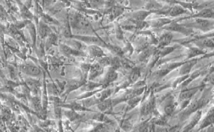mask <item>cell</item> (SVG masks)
<instances>
[{"label": "cell", "instance_id": "cell-4", "mask_svg": "<svg viewBox=\"0 0 214 132\" xmlns=\"http://www.w3.org/2000/svg\"><path fill=\"white\" fill-rule=\"evenodd\" d=\"M90 76L89 79L92 80L95 77L100 76L103 72V67L99 64H94L91 66L90 70Z\"/></svg>", "mask_w": 214, "mask_h": 132}, {"label": "cell", "instance_id": "cell-15", "mask_svg": "<svg viewBox=\"0 0 214 132\" xmlns=\"http://www.w3.org/2000/svg\"><path fill=\"white\" fill-rule=\"evenodd\" d=\"M149 14L150 12L148 11H140L136 12L133 15V17L135 20L139 21H142L145 20Z\"/></svg>", "mask_w": 214, "mask_h": 132}, {"label": "cell", "instance_id": "cell-12", "mask_svg": "<svg viewBox=\"0 0 214 132\" xmlns=\"http://www.w3.org/2000/svg\"><path fill=\"white\" fill-rule=\"evenodd\" d=\"M210 26V23L207 20L198 19L196 20L194 23V26H195V27L201 29H206L209 27Z\"/></svg>", "mask_w": 214, "mask_h": 132}, {"label": "cell", "instance_id": "cell-16", "mask_svg": "<svg viewBox=\"0 0 214 132\" xmlns=\"http://www.w3.org/2000/svg\"><path fill=\"white\" fill-rule=\"evenodd\" d=\"M213 15V12L211 9H205L201 11L197 14L196 17L201 18H209Z\"/></svg>", "mask_w": 214, "mask_h": 132}, {"label": "cell", "instance_id": "cell-31", "mask_svg": "<svg viewBox=\"0 0 214 132\" xmlns=\"http://www.w3.org/2000/svg\"><path fill=\"white\" fill-rule=\"evenodd\" d=\"M175 109V106L173 104H170L167 105L165 108V112L167 115H170L173 112L174 110Z\"/></svg>", "mask_w": 214, "mask_h": 132}, {"label": "cell", "instance_id": "cell-19", "mask_svg": "<svg viewBox=\"0 0 214 132\" xmlns=\"http://www.w3.org/2000/svg\"><path fill=\"white\" fill-rule=\"evenodd\" d=\"M83 82H78V81H71V82H70L69 84L68 85V91H71L72 90L79 88V87H81L83 85Z\"/></svg>", "mask_w": 214, "mask_h": 132}, {"label": "cell", "instance_id": "cell-27", "mask_svg": "<svg viewBox=\"0 0 214 132\" xmlns=\"http://www.w3.org/2000/svg\"><path fill=\"white\" fill-rule=\"evenodd\" d=\"M198 44L201 46H203L204 47H213V41L212 40L209 39H204L198 41Z\"/></svg>", "mask_w": 214, "mask_h": 132}, {"label": "cell", "instance_id": "cell-9", "mask_svg": "<svg viewBox=\"0 0 214 132\" xmlns=\"http://www.w3.org/2000/svg\"><path fill=\"white\" fill-rule=\"evenodd\" d=\"M26 85L29 89L33 93H36L38 90L40 86L39 82L38 81L33 79H29L26 82Z\"/></svg>", "mask_w": 214, "mask_h": 132}, {"label": "cell", "instance_id": "cell-13", "mask_svg": "<svg viewBox=\"0 0 214 132\" xmlns=\"http://www.w3.org/2000/svg\"><path fill=\"white\" fill-rule=\"evenodd\" d=\"M172 38H173V35L172 34H165L164 35H162L161 37L160 38V41H159L160 45L161 46L168 45L171 42Z\"/></svg>", "mask_w": 214, "mask_h": 132}, {"label": "cell", "instance_id": "cell-26", "mask_svg": "<svg viewBox=\"0 0 214 132\" xmlns=\"http://www.w3.org/2000/svg\"><path fill=\"white\" fill-rule=\"evenodd\" d=\"M161 6L156 2H152L148 5L147 9L149 11H157L160 9Z\"/></svg>", "mask_w": 214, "mask_h": 132}, {"label": "cell", "instance_id": "cell-17", "mask_svg": "<svg viewBox=\"0 0 214 132\" xmlns=\"http://www.w3.org/2000/svg\"><path fill=\"white\" fill-rule=\"evenodd\" d=\"M111 104V102L107 100H102L99 102L98 108L101 111H105L108 109Z\"/></svg>", "mask_w": 214, "mask_h": 132}, {"label": "cell", "instance_id": "cell-14", "mask_svg": "<svg viewBox=\"0 0 214 132\" xmlns=\"http://www.w3.org/2000/svg\"><path fill=\"white\" fill-rule=\"evenodd\" d=\"M170 20L166 18H160L151 21V25L154 27H161L171 23Z\"/></svg>", "mask_w": 214, "mask_h": 132}, {"label": "cell", "instance_id": "cell-33", "mask_svg": "<svg viewBox=\"0 0 214 132\" xmlns=\"http://www.w3.org/2000/svg\"><path fill=\"white\" fill-rule=\"evenodd\" d=\"M140 76V71L138 69H136L132 72L131 75V79L132 82H134L139 78Z\"/></svg>", "mask_w": 214, "mask_h": 132}, {"label": "cell", "instance_id": "cell-36", "mask_svg": "<svg viewBox=\"0 0 214 132\" xmlns=\"http://www.w3.org/2000/svg\"><path fill=\"white\" fill-rule=\"evenodd\" d=\"M110 94V91L109 90H106V91H103V93L101 94V97H100L101 101H102V100H105L106 98L108 97Z\"/></svg>", "mask_w": 214, "mask_h": 132}, {"label": "cell", "instance_id": "cell-2", "mask_svg": "<svg viewBox=\"0 0 214 132\" xmlns=\"http://www.w3.org/2000/svg\"><path fill=\"white\" fill-rule=\"evenodd\" d=\"M20 70L24 74L31 77H37L41 74V70L38 67L31 64H23L21 66Z\"/></svg>", "mask_w": 214, "mask_h": 132}, {"label": "cell", "instance_id": "cell-24", "mask_svg": "<svg viewBox=\"0 0 214 132\" xmlns=\"http://www.w3.org/2000/svg\"><path fill=\"white\" fill-rule=\"evenodd\" d=\"M192 66H193V64L192 62L187 63L186 64H184L181 69V74H187V73H189L190 71Z\"/></svg>", "mask_w": 214, "mask_h": 132}, {"label": "cell", "instance_id": "cell-1", "mask_svg": "<svg viewBox=\"0 0 214 132\" xmlns=\"http://www.w3.org/2000/svg\"><path fill=\"white\" fill-rule=\"evenodd\" d=\"M71 26L78 29L87 31L91 29V26L87 19L80 14H76L71 18Z\"/></svg>", "mask_w": 214, "mask_h": 132}, {"label": "cell", "instance_id": "cell-11", "mask_svg": "<svg viewBox=\"0 0 214 132\" xmlns=\"http://www.w3.org/2000/svg\"><path fill=\"white\" fill-rule=\"evenodd\" d=\"M184 12H185V10L184 8H182L181 6L176 5L171 9L169 11V15L171 16L175 17V16L181 15Z\"/></svg>", "mask_w": 214, "mask_h": 132}, {"label": "cell", "instance_id": "cell-5", "mask_svg": "<svg viewBox=\"0 0 214 132\" xmlns=\"http://www.w3.org/2000/svg\"><path fill=\"white\" fill-rule=\"evenodd\" d=\"M89 52L90 55L96 58H101L105 56L104 52L100 46L96 45H92L88 48Z\"/></svg>", "mask_w": 214, "mask_h": 132}, {"label": "cell", "instance_id": "cell-20", "mask_svg": "<svg viewBox=\"0 0 214 132\" xmlns=\"http://www.w3.org/2000/svg\"><path fill=\"white\" fill-rule=\"evenodd\" d=\"M213 113H214L213 110L212 109L211 111H210V114H209L205 120H204V121L203 122V123L201 125V127H204L208 126V125L211 124V123H213V120H214Z\"/></svg>", "mask_w": 214, "mask_h": 132}, {"label": "cell", "instance_id": "cell-22", "mask_svg": "<svg viewBox=\"0 0 214 132\" xmlns=\"http://www.w3.org/2000/svg\"><path fill=\"white\" fill-rule=\"evenodd\" d=\"M194 93L195 90H189L183 91L180 95V98L182 100H187V99L192 97Z\"/></svg>", "mask_w": 214, "mask_h": 132}, {"label": "cell", "instance_id": "cell-6", "mask_svg": "<svg viewBox=\"0 0 214 132\" xmlns=\"http://www.w3.org/2000/svg\"><path fill=\"white\" fill-rule=\"evenodd\" d=\"M164 28L168 31H177L182 33L187 32V29L185 28L184 26L178 24L176 23H169L167 24V26L165 27Z\"/></svg>", "mask_w": 214, "mask_h": 132}, {"label": "cell", "instance_id": "cell-28", "mask_svg": "<svg viewBox=\"0 0 214 132\" xmlns=\"http://www.w3.org/2000/svg\"><path fill=\"white\" fill-rule=\"evenodd\" d=\"M98 99H97L95 98H89L86 99L84 102H83V105L84 106L90 107L92 106L93 105L95 104V103H97V102H98Z\"/></svg>", "mask_w": 214, "mask_h": 132}, {"label": "cell", "instance_id": "cell-23", "mask_svg": "<svg viewBox=\"0 0 214 132\" xmlns=\"http://www.w3.org/2000/svg\"><path fill=\"white\" fill-rule=\"evenodd\" d=\"M21 12L22 15L25 18L31 19L33 17L32 14L31 13L30 11H29L28 8L24 5H22L21 6Z\"/></svg>", "mask_w": 214, "mask_h": 132}, {"label": "cell", "instance_id": "cell-10", "mask_svg": "<svg viewBox=\"0 0 214 132\" xmlns=\"http://www.w3.org/2000/svg\"><path fill=\"white\" fill-rule=\"evenodd\" d=\"M118 74L115 71V70L111 68L109 70L107 74H106L105 77V82L106 84H109L110 82H113L115 81L117 78Z\"/></svg>", "mask_w": 214, "mask_h": 132}, {"label": "cell", "instance_id": "cell-34", "mask_svg": "<svg viewBox=\"0 0 214 132\" xmlns=\"http://www.w3.org/2000/svg\"><path fill=\"white\" fill-rule=\"evenodd\" d=\"M107 130V126L106 125L100 124L97 126L94 129V131L96 132H103V131H106Z\"/></svg>", "mask_w": 214, "mask_h": 132}, {"label": "cell", "instance_id": "cell-7", "mask_svg": "<svg viewBox=\"0 0 214 132\" xmlns=\"http://www.w3.org/2000/svg\"><path fill=\"white\" fill-rule=\"evenodd\" d=\"M50 28L44 22L41 21L39 23V26L38 27V31L39 34L41 38H45L46 37L48 36L51 32Z\"/></svg>", "mask_w": 214, "mask_h": 132}, {"label": "cell", "instance_id": "cell-21", "mask_svg": "<svg viewBox=\"0 0 214 132\" xmlns=\"http://www.w3.org/2000/svg\"><path fill=\"white\" fill-rule=\"evenodd\" d=\"M112 60L110 58L106 57H103L100 58L99 60V64L102 67H106L108 66L111 65Z\"/></svg>", "mask_w": 214, "mask_h": 132}, {"label": "cell", "instance_id": "cell-8", "mask_svg": "<svg viewBox=\"0 0 214 132\" xmlns=\"http://www.w3.org/2000/svg\"><path fill=\"white\" fill-rule=\"evenodd\" d=\"M60 51L64 54L67 55H78L80 54V52L73 49L71 47L65 44H61L60 46Z\"/></svg>", "mask_w": 214, "mask_h": 132}, {"label": "cell", "instance_id": "cell-32", "mask_svg": "<svg viewBox=\"0 0 214 132\" xmlns=\"http://www.w3.org/2000/svg\"><path fill=\"white\" fill-rule=\"evenodd\" d=\"M110 50L113 52V53L116 54L117 55H121L123 54V51L120 48L116 46H110Z\"/></svg>", "mask_w": 214, "mask_h": 132}, {"label": "cell", "instance_id": "cell-29", "mask_svg": "<svg viewBox=\"0 0 214 132\" xmlns=\"http://www.w3.org/2000/svg\"><path fill=\"white\" fill-rule=\"evenodd\" d=\"M100 85V84L94 83V82H90L87 85H85L84 89L87 91H90V90H94L96 88L99 87Z\"/></svg>", "mask_w": 214, "mask_h": 132}, {"label": "cell", "instance_id": "cell-18", "mask_svg": "<svg viewBox=\"0 0 214 132\" xmlns=\"http://www.w3.org/2000/svg\"><path fill=\"white\" fill-rule=\"evenodd\" d=\"M57 41V37L54 34H50L48 36L47 43H46V47L48 48L51 47V45L56 44Z\"/></svg>", "mask_w": 214, "mask_h": 132}, {"label": "cell", "instance_id": "cell-25", "mask_svg": "<svg viewBox=\"0 0 214 132\" xmlns=\"http://www.w3.org/2000/svg\"><path fill=\"white\" fill-rule=\"evenodd\" d=\"M65 115L71 121L76 120L79 117L78 115L74 111V110L65 111Z\"/></svg>", "mask_w": 214, "mask_h": 132}, {"label": "cell", "instance_id": "cell-3", "mask_svg": "<svg viewBox=\"0 0 214 132\" xmlns=\"http://www.w3.org/2000/svg\"><path fill=\"white\" fill-rule=\"evenodd\" d=\"M74 38L76 39L83 41L84 42L86 43L87 44H92V45H100L101 42L100 40L98 37L94 36H74Z\"/></svg>", "mask_w": 214, "mask_h": 132}, {"label": "cell", "instance_id": "cell-30", "mask_svg": "<svg viewBox=\"0 0 214 132\" xmlns=\"http://www.w3.org/2000/svg\"><path fill=\"white\" fill-rule=\"evenodd\" d=\"M200 113L198 112L196 114V115L195 116L193 120H192V121L190 122V124L189 125L188 127H187L189 129H191V128L193 127V126H194L196 124L198 121H199V119L200 118Z\"/></svg>", "mask_w": 214, "mask_h": 132}, {"label": "cell", "instance_id": "cell-35", "mask_svg": "<svg viewBox=\"0 0 214 132\" xmlns=\"http://www.w3.org/2000/svg\"><path fill=\"white\" fill-rule=\"evenodd\" d=\"M203 52L201 51L200 50L198 49L193 48L190 50V55H192V56H196V55H199L202 54Z\"/></svg>", "mask_w": 214, "mask_h": 132}, {"label": "cell", "instance_id": "cell-37", "mask_svg": "<svg viewBox=\"0 0 214 132\" xmlns=\"http://www.w3.org/2000/svg\"><path fill=\"white\" fill-rule=\"evenodd\" d=\"M198 102L197 101L195 102L192 103L189 107V110L191 111H194L195 110H196L198 107Z\"/></svg>", "mask_w": 214, "mask_h": 132}]
</instances>
